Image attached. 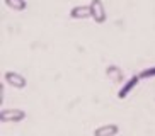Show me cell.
I'll list each match as a JSON object with an SVG mask.
<instances>
[{
    "label": "cell",
    "mask_w": 155,
    "mask_h": 136,
    "mask_svg": "<svg viewBox=\"0 0 155 136\" xmlns=\"http://www.w3.org/2000/svg\"><path fill=\"white\" fill-rule=\"evenodd\" d=\"M89 7H91V19L94 21V22H97V24L106 22L107 14H106V9H104L102 0H91Z\"/></svg>",
    "instance_id": "obj_1"
},
{
    "label": "cell",
    "mask_w": 155,
    "mask_h": 136,
    "mask_svg": "<svg viewBox=\"0 0 155 136\" xmlns=\"http://www.w3.org/2000/svg\"><path fill=\"white\" fill-rule=\"evenodd\" d=\"M22 119H26V112L22 109H2L0 111L2 122H21Z\"/></svg>",
    "instance_id": "obj_2"
},
{
    "label": "cell",
    "mask_w": 155,
    "mask_h": 136,
    "mask_svg": "<svg viewBox=\"0 0 155 136\" xmlns=\"http://www.w3.org/2000/svg\"><path fill=\"white\" fill-rule=\"evenodd\" d=\"M4 80L7 85L14 87V89H24V87L28 85V80L17 72H5L4 75Z\"/></svg>",
    "instance_id": "obj_3"
},
{
    "label": "cell",
    "mask_w": 155,
    "mask_h": 136,
    "mask_svg": "<svg viewBox=\"0 0 155 136\" xmlns=\"http://www.w3.org/2000/svg\"><path fill=\"white\" fill-rule=\"evenodd\" d=\"M140 80H141L140 75H133L130 80L124 82L123 87H121V89H119V92H118V99H126L128 95H130V92H131L133 89H135V87L140 83Z\"/></svg>",
    "instance_id": "obj_4"
},
{
    "label": "cell",
    "mask_w": 155,
    "mask_h": 136,
    "mask_svg": "<svg viewBox=\"0 0 155 136\" xmlns=\"http://www.w3.org/2000/svg\"><path fill=\"white\" fill-rule=\"evenodd\" d=\"M106 75L109 77V80H113L114 83H124V73L123 70L116 65H109L106 68Z\"/></svg>",
    "instance_id": "obj_5"
},
{
    "label": "cell",
    "mask_w": 155,
    "mask_h": 136,
    "mask_svg": "<svg viewBox=\"0 0 155 136\" xmlns=\"http://www.w3.org/2000/svg\"><path fill=\"white\" fill-rule=\"evenodd\" d=\"M119 128L116 124H102L94 129V136H116Z\"/></svg>",
    "instance_id": "obj_6"
},
{
    "label": "cell",
    "mask_w": 155,
    "mask_h": 136,
    "mask_svg": "<svg viewBox=\"0 0 155 136\" xmlns=\"http://www.w3.org/2000/svg\"><path fill=\"white\" fill-rule=\"evenodd\" d=\"M70 17L72 19H87L91 17V7L89 5H77L70 10Z\"/></svg>",
    "instance_id": "obj_7"
},
{
    "label": "cell",
    "mask_w": 155,
    "mask_h": 136,
    "mask_svg": "<svg viewBox=\"0 0 155 136\" xmlns=\"http://www.w3.org/2000/svg\"><path fill=\"white\" fill-rule=\"evenodd\" d=\"M5 5L9 7V9L12 10H17V12H21V10L26 9V0H5Z\"/></svg>",
    "instance_id": "obj_8"
},
{
    "label": "cell",
    "mask_w": 155,
    "mask_h": 136,
    "mask_svg": "<svg viewBox=\"0 0 155 136\" xmlns=\"http://www.w3.org/2000/svg\"><path fill=\"white\" fill-rule=\"evenodd\" d=\"M140 77H141V78H153V77H155V66L145 68V70L140 73Z\"/></svg>",
    "instance_id": "obj_9"
}]
</instances>
